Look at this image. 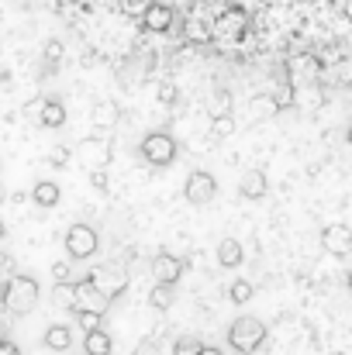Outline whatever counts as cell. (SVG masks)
Returning a JSON list of instances; mask_svg holds the SVG:
<instances>
[{"mask_svg": "<svg viewBox=\"0 0 352 355\" xmlns=\"http://www.w3.org/2000/svg\"><path fill=\"white\" fill-rule=\"evenodd\" d=\"M3 235H7V225H3V221H0V241H3Z\"/></svg>", "mask_w": 352, "mask_h": 355, "instance_id": "40", "label": "cell"}, {"mask_svg": "<svg viewBox=\"0 0 352 355\" xmlns=\"http://www.w3.org/2000/svg\"><path fill=\"white\" fill-rule=\"evenodd\" d=\"M45 349L49 352H69L73 349V328L69 324H49L45 328Z\"/></svg>", "mask_w": 352, "mask_h": 355, "instance_id": "18", "label": "cell"}, {"mask_svg": "<svg viewBox=\"0 0 352 355\" xmlns=\"http://www.w3.org/2000/svg\"><path fill=\"white\" fill-rule=\"evenodd\" d=\"M225 114H232V94L228 90H218L215 94V118H225Z\"/></svg>", "mask_w": 352, "mask_h": 355, "instance_id": "29", "label": "cell"}, {"mask_svg": "<svg viewBox=\"0 0 352 355\" xmlns=\"http://www.w3.org/2000/svg\"><path fill=\"white\" fill-rule=\"evenodd\" d=\"M262 342H266V324H262L259 318L242 314V318H235L232 324H228V345H232L238 355L259 352Z\"/></svg>", "mask_w": 352, "mask_h": 355, "instance_id": "2", "label": "cell"}, {"mask_svg": "<svg viewBox=\"0 0 352 355\" xmlns=\"http://www.w3.org/2000/svg\"><path fill=\"white\" fill-rule=\"evenodd\" d=\"M73 314H76V324H80L87 335H90V331H97V328H101V321H104L101 314H90V311H73Z\"/></svg>", "mask_w": 352, "mask_h": 355, "instance_id": "27", "label": "cell"}, {"mask_svg": "<svg viewBox=\"0 0 352 355\" xmlns=\"http://www.w3.org/2000/svg\"><path fill=\"white\" fill-rule=\"evenodd\" d=\"M49 162H52V166H66V162H69V148H66V145H56V148L49 152Z\"/></svg>", "mask_w": 352, "mask_h": 355, "instance_id": "35", "label": "cell"}, {"mask_svg": "<svg viewBox=\"0 0 352 355\" xmlns=\"http://www.w3.org/2000/svg\"><path fill=\"white\" fill-rule=\"evenodd\" d=\"M252 297H255V286H252L249 279H235L232 286H228V300L238 304V307H242V304H249Z\"/></svg>", "mask_w": 352, "mask_h": 355, "instance_id": "23", "label": "cell"}, {"mask_svg": "<svg viewBox=\"0 0 352 355\" xmlns=\"http://www.w3.org/2000/svg\"><path fill=\"white\" fill-rule=\"evenodd\" d=\"M35 124H42V128H62V124H66V104L56 101V97H45L42 107H38Z\"/></svg>", "mask_w": 352, "mask_h": 355, "instance_id": "15", "label": "cell"}, {"mask_svg": "<svg viewBox=\"0 0 352 355\" xmlns=\"http://www.w3.org/2000/svg\"><path fill=\"white\" fill-rule=\"evenodd\" d=\"M149 3H152V0H149Z\"/></svg>", "mask_w": 352, "mask_h": 355, "instance_id": "42", "label": "cell"}, {"mask_svg": "<svg viewBox=\"0 0 352 355\" xmlns=\"http://www.w3.org/2000/svg\"><path fill=\"white\" fill-rule=\"evenodd\" d=\"M0 355H21V345L10 338H0Z\"/></svg>", "mask_w": 352, "mask_h": 355, "instance_id": "37", "label": "cell"}, {"mask_svg": "<svg viewBox=\"0 0 352 355\" xmlns=\"http://www.w3.org/2000/svg\"><path fill=\"white\" fill-rule=\"evenodd\" d=\"M242 259H245L242 241H238V238H221V245H218V266H221V269H238Z\"/></svg>", "mask_w": 352, "mask_h": 355, "instance_id": "19", "label": "cell"}, {"mask_svg": "<svg viewBox=\"0 0 352 355\" xmlns=\"http://www.w3.org/2000/svg\"><path fill=\"white\" fill-rule=\"evenodd\" d=\"M90 183H94L97 190H108V173H104V169H90Z\"/></svg>", "mask_w": 352, "mask_h": 355, "instance_id": "36", "label": "cell"}, {"mask_svg": "<svg viewBox=\"0 0 352 355\" xmlns=\"http://www.w3.org/2000/svg\"><path fill=\"white\" fill-rule=\"evenodd\" d=\"M266 193H269L266 173H262V169H249V173L242 176V183H238V197H242V200H262Z\"/></svg>", "mask_w": 352, "mask_h": 355, "instance_id": "12", "label": "cell"}, {"mask_svg": "<svg viewBox=\"0 0 352 355\" xmlns=\"http://www.w3.org/2000/svg\"><path fill=\"white\" fill-rule=\"evenodd\" d=\"M183 269H187V266H183L180 255H169V252L152 255V279H156V286H173V283H180Z\"/></svg>", "mask_w": 352, "mask_h": 355, "instance_id": "9", "label": "cell"}, {"mask_svg": "<svg viewBox=\"0 0 352 355\" xmlns=\"http://www.w3.org/2000/svg\"><path fill=\"white\" fill-rule=\"evenodd\" d=\"M3 200H7V190H3V187H0V204H3Z\"/></svg>", "mask_w": 352, "mask_h": 355, "instance_id": "41", "label": "cell"}, {"mask_svg": "<svg viewBox=\"0 0 352 355\" xmlns=\"http://www.w3.org/2000/svg\"><path fill=\"white\" fill-rule=\"evenodd\" d=\"M156 97H159V104H166V107H169V104H176V87H173L169 80H162V83H159V90H156Z\"/></svg>", "mask_w": 352, "mask_h": 355, "instance_id": "30", "label": "cell"}, {"mask_svg": "<svg viewBox=\"0 0 352 355\" xmlns=\"http://www.w3.org/2000/svg\"><path fill=\"white\" fill-rule=\"evenodd\" d=\"M62 245H66V255L73 259V262H83V259H94L97 255V248H101V235L90 228V225H73L66 238H62Z\"/></svg>", "mask_w": 352, "mask_h": 355, "instance_id": "4", "label": "cell"}, {"mask_svg": "<svg viewBox=\"0 0 352 355\" xmlns=\"http://www.w3.org/2000/svg\"><path fill=\"white\" fill-rule=\"evenodd\" d=\"M173 286H152V293H149V304L156 307V311H169L173 307Z\"/></svg>", "mask_w": 352, "mask_h": 355, "instance_id": "24", "label": "cell"}, {"mask_svg": "<svg viewBox=\"0 0 352 355\" xmlns=\"http://www.w3.org/2000/svg\"><path fill=\"white\" fill-rule=\"evenodd\" d=\"M183 197H187L190 204L204 207V204H211V200L218 197V180H215L208 169H194V173L187 176V183H183Z\"/></svg>", "mask_w": 352, "mask_h": 355, "instance_id": "5", "label": "cell"}, {"mask_svg": "<svg viewBox=\"0 0 352 355\" xmlns=\"http://www.w3.org/2000/svg\"><path fill=\"white\" fill-rule=\"evenodd\" d=\"M83 349H87V355H111L115 342H111V335H108L104 328H97V331H90V335L83 338Z\"/></svg>", "mask_w": 352, "mask_h": 355, "instance_id": "20", "label": "cell"}, {"mask_svg": "<svg viewBox=\"0 0 352 355\" xmlns=\"http://www.w3.org/2000/svg\"><path fill=\"white\" fill-rule=\"evenodd\" d=\"M245 28H249V17H245V10L242 7H228V10H221L218 17H215V24H211V38H242L245 35Z\"/></svg>", "mask_w": 352, "mask_h": 355, "instance_id": "7", "label": "cell"}, {"mask_svg": "<svg viewBox=\"0 0 352 355\" xmlns=\"http://www.w3.org/2000/svg\"><path fill=\"white\" fill-rule=\"evenodd\" d=\"M197 355H225V352H221L218 345H201V352Z\"/></svg>", "mask_w": 352, "mask_h": 355, "instance_id": "39", "label": "cell"}, {"mask_svg": "<svg viewBox=\"0 0 352 355\" xmlns=\"http://www.w3.org/2000/svg\"><path fill=\"white\" fill-rule=\"evenodd\" d=\"M173 21H176V14H173V7H169V3L152 0V3L142 10V28H145V31H152V35L169 31V28H173Z\"/></svg>", "mask_w": 352, "mask_h": 355, "instance_id": "10", "label": "cell"}, {"mask_svg": "<svg viewBox=\"0 0 352 355\" xmlns=\"http://www.w3.org/2000/svg\"><path fill=\"white\" fill-rule=\"evenodd\" d=\"M287 69H290V80L294 83H315L321 76V62L315 55H294Z\"/></svg>", "mask_w": 352, "mask_h": 355, "instance_id": "13", "label": "cell"}, {"mask_svg": "<svg viewBox=\"0 0 352 355\" xmlns=\"http://www.w3.org/2000/svg\"><path fill=\"white\" fill-rule=\"evenodd\" d=\"M76 159H80L87 169H104V166L111 162V145H108V138H101V135L83 138V141L76 145Z\"/></svg>", "mask_w": 352, "mask_h": 355, "instance_id": "8", "label": "cell"}, {"mask_svg": "<svg viewBox=\"0 0 352 355\" xmlns=\"http://www.w3.org/2000/svg\"><path fill=\"white\" fill-rule=\"evenodd\" d=\"M235 128H238V121H235V114H225V118H215V124H211V138H232Z\"/></svg>", "mask_w": 352, "mask_h": 355, "instance_id": "25", "label": "cell"}, {"mask_svg": "<svg viewBox=\"0 0 352 355\" xmlns=\"http://www.w3.org/2000/svg\"><path fill=\"white\" fill-rule=\"evenodd\" d=\"M42 101H45V97H35L31 104H24V114H28V118H31V121L38 118V107H42Z\"/></svg>", "mask_w": 352, "mask_h": 355, "instance_id": "38", "label": "cell"}, {"mask_svg": "<svg viewBox=\"0 0 352 355\" xmlns=\"http://www.w3.org/2000/svg\"><path fill=\"white\" fill-rule=\"evenodd\" d=\"M62 52H66V49H62V42H59V38H52V42L45 45V59H49V62H59V59H62Z\"/></svg>", "mask_w": 352, "mask_h": 355, "instance_id": "34", "label": "cell"}, {"mask_svg": "<svg viewBox=\"0 0 352 355\" xmlns=\"http://www.w3.org/2000/svg\"><path fill=\"white\" fill-rule=\"evenodd\" d=\"M38 300H42V286H38V279L28 276V272H14V276L3 283V290H0V304H3V311H10L14 318L31 314V311L38 307Z\"/></svg>", "mask_w": 352, "mask_h": 355, "instance_id": "1", "label": "cell"}, {"mask_svg": "<svg viewBox=\"0 0 352 355\" xmlns=\"http://www.w3.org/2000/svg\"><path fill=\"white\" fill-rule=\"evenodd\" d=\"M121 118V111H117L115 101H97L94 107H90V121H94V128L97 131H111Z\"/></svg>", "mask_w": 352, "mask_h": 355, "instance_id": "17", "label": "cell"}, {"mask_svg": "<svg viewBox=\"0 0 352 355\" xmlns=\"http://www.w3.org/2000/svg\"><path fill=\"white\" fill-rule=\"evenodd\" d=\"M131 355H162V349H159V342H152V338H142V342L131 349Z\"/></svg>", "mask_w": 352, "mask_h": 355, "instance_id": "33", "label": "cell"}, {"mask_svg": "<svg viewBox=\"0 0 352 355\" xmlns=\"http://www.w3.org/2000/svg\"><path fill=\"white\" fill-rule=\"evenodd\" d=\"M52 276H56V283H73L69 262H66V259H62V262H52Z\"/></svg>", "mask_w": 352, "mask_h": 355, "instance_id": "32", "label": "cell"}, {"mask_svg": "<svg viewBox=\"0 0 352 355\" xmlns=\"http://www.w3.org/2000/svg\"><path fill=\"white\" fill-rule=\"evenodd\" d=\"M290 90H294V87H276V90L269 94V101H273V107H276V111H283V107H290V104H294V94H290Z\"/></svg>", "mask_w": 352, "mask_h": 355, "instance_id": "28", "label": "cell"}, {"mask_svg": "<svg viewBox=\"0 0 352 355\" xmlns=\"http://www.w3.org/2000/svg\"><path fill=\"white\" fill-rule=\"evenodd\" d=\"M252 114H255V118H262V114H276V107H273L269 94H266V97H255V101H252Z\"/></svg>", "mask_w": 352, "mask_h": 355, "instance_id": "31", "label": "cell"}, {"mask_svg": "<svg viewBox=\"0 0 352 355\" xmlns=\"http://www.w3.org/2000/svg\"><path fill=\"white\" fill-rule=\"evenodd\" d=\"M90 283L101 290V297L111 304L117 300L124 290H128V276H124V269H117V266H104V269H94L90 272Z\"/></svg>", "mask_w": 352, "mask_h": 355, "instance_id": "6", "label": "cell"}, {"mask_svg": "<svg viewBox=\"0 0 352 355\" xmlns=\"http://www.w3.org/2000/svg\"><path fill=\"white\" fill-rule=\"evenodd\" d=\"M31 200H35L42 211H49V207H56V204L62 200V187H59L56 180H38V183L31 187Z\"/></svg>", "mask_w": 352, "mask_h": 355, "instance_id": "16", "label": "cell"}, {"mask_svg": "<svg viewBox=\"0 0 352 355\" xmlns=\"http://www.w3.org/2000/svg\"><path fill=\"white\" fill-rule=\"evenodd\" d=\"M183 35H187V42L208 45V42H211V24L201 21V17H190V21H183Z\"/></svg>", "mask_w": 352, "mask_h": 355, "instance_id": "21", "label": "cell"}, {"mask_svg": "<svg viewBox=\"0 0 352 355\" xmlns=\"http://www.w3.org/2000/svg\"><path fill=\"white\" fill-rule=\"evenodd\" d=\"M52 300H56V307H62V311H76V286H73V283H56Z\"/></svg>", "mask_w": 352, "mask_h": 355, "instance_id": "22", "label": "cell"}, {"mask_svg": "<svg viewBox=\"0 0 352 355\" xmlns=\"http://www.w3.org/2000/svg\"><path fill=\"white\" fill-rule=\"evenodd\" d=\"M201 338H190V335H183V338H176V345H173V355H197L201 352Z\"/></svg>", "mask_w": 352, "mask_h": 355, "instance_id": "26", "label": "cell"}, {"mask_svg": "<svg viewBox=\"0 0 352 355\" xmlns=\"http://www.w3.org/2000/svg\"><path fill=\"white\" fill-rule=\"evenodd\" d=\"M73 286H76V311H90V314H101V318L108 314L111 304L101 297V290L90 283V276H83V279L73 283Z\"/></svg>", "mask_w": 352, "mask_h": 355, "instance_id": "11", "label": "cell"}, {"mask_svg": "<svg viewBox=\"0 0 352 355\" xmlns=\"http://www.w3.org/2000/svg\"><path fill=\"white\" fill-rule=\"evenodd\" d=\"M142 155H145V162H152V166H173L176 162V155H180V145H176V138L169 135V131H149L145 138H142Z\"/></svg>", "mask_w": 352, "mask_h": 355, "instance_id": "3", "label": "cell"}, {"mask_svg": "<svg viewBox=\"0 0 352 355\" xmlns=\"http://www.w3.org/2000/svg\"><path fill=\"white\" fill-rule=\"evenodd\" d=\"M321 245H325V252H332V255H349L352 232L346 225H332V228L321 232Z\"/></svg>", "mask_w": 352, "mask_h": 355, "instance_id": "14", "label": "cell"}]
</instances>
